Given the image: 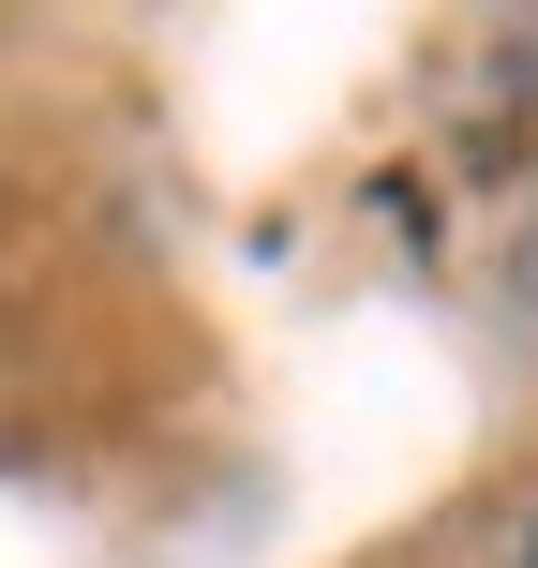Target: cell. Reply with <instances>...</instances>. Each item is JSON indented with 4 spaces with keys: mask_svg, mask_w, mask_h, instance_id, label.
Returning a JSON list of instances; mask_svg holds the SVG:
<instances>
[{
    "mask_svg": "<svg viewBox=\"0 0 538 568\" xmlns=\"http://www.w3.org/2000/svg\"><path fill=\"white\" fill-rule=\"evenodd\" d=\"M524 568H538V554H524Z\"/></svg>",
    "mask_w": 538,
    "mask_h": 568,
    "instance_id": "obj_1",
    "label": "cell"
}]
</instances>
